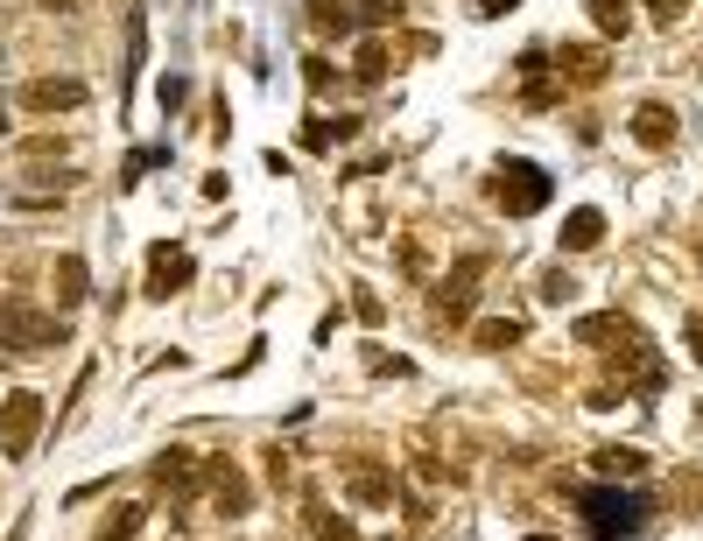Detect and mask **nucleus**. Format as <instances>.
<instances>
[{"instance_id":"a211bd4d","label":"nucleus","mask_w":703,"mask_h":541,"mask_svg":"<svg viewBox=\"0 0 703 541\" xmlns=\"http://www.w3.org/2000/svg\"><path fill=\"white\" fill-rule=\"evenodd\" d=\"M212 486H219V499H225V513H246V478L233 471V464H212Z\"/></svg>"},{"instance_id":"0eeeda50","label":"nucleus","mask_w":703,"mask_h":541,"mask_svg":"<svg viewBox=\"0 0 703 541\" xmlns=\"http://www.w3.org/2000/svg\"><path fill=\"white\" fill-rule=\"evenodd\" d=\"M22 106L29 113H71V106H85V77H35V85H22Z\"/></svg>"},{"instance_id":"6ab92c4d","label":"nucleus","mask_w":703,"mask_h":541,"mask_svg":"<svg viewBox=\"0 0 703 541\" xmlns=\"http://www.w3.org/2000/svg\"><path fill=\"white\" fill-rule=\"evenodd\" d=\"M592 22H598V35H626L633 14H626V0H592Z\"/></svg>"},{"instance_id":"39448f33","label":"nucleus","mask_w":703,"mask_h":541,"mask_svg":"<svg viewBox=\"0 0 703 541\" xmlns=\"http://www.w3.org/2000/svg\"><path fill=\"white\" fill-rule=\"evenodd\" d=\"M190 275H198V261H190L183 246H148V296H156V303L183 296Z\"/></svg>"},{"instance_id":"2eb2a0df","label":"nucleus","mask_w":703,"mask_h":541,"mask_svg":"<svg viewBox=\"0 0 703 541\" xmlns=\"http://www.w3.org/2000/svg\"><path fill=\"white\" fill-rule=\"evenodd\" d=\"M141 64H148V14L127 8V85L141 77Z\"/></svg>"},{"instance_id":"9b49d317","label":"nucleus","mask_w":703,"mask_h":541,"mask_svg":"<svg viewBox=\"0 0 703 541\" xmlns=\"http://www.w3.org/2000/svg\"><path fill=\"white\" fill-rule=\"evenodd\" d=\"M548 64H556L563 77H577V85H598L605 77V56L592 43H563V56H548Z\"/></svg>"},{"instance_id":"20e7f679","label":"nucleus","mask_w":703,"mask_h":541,"mask_svg":"<svg viewBox=\"0 0 703 541\" xmlns=\"http://www.w3.org/2000/svg\"><path fill=\"white\" fill-rule=\"evenodd\" d=\"M43 394L35 386H22V394H8V409H0V457L8 464H22L35 450V436H43Z\"/></svg>"},{"instance_id":"cd10ccee","label":"nucleus","mask_w":703,"mask_h":541,"mask_svg":"<svg viewBox=\"0 0 703 541\" xmlns=\"http://www.w3.org/2000/svg\"><path fill=\"white\" fill-rule=\"evenodd\" d=\"M352 309H359V323H380V296H373V288H359Z\"/></svg>"},{"instance_id":"f8f14e48","label":"nucleus","mask_w":703,"mask_h":541,"mask_svg":"<svg viewBox=\"0 0 703 541\" xmlns=\"http://www.w3.org/2000/svg\"><path fill=\"white\" fill-rule=\"evenodd\" d=\"M310 22L324 29V35H352V29H366V22H359V0H310Z\"/></svg>"},{"instance_id":"2f4dec72","label":"nucleus","mask_w":703,"mask_h":541,"mask_svg":"<svg viewBox=\"0 0 703 541\" xmlns=\"http://www.w3.org/2000/svg\"><path fill=\"white\" fill-rule=\"evenodd\" d=\"M528 541H548V534H528Z\"/></svg>"},{"instance_id":"bb28decb","label":"nucleus","mask_w":703,"mask_h":541,"mask_svg":"<svg viewBox=\"0 0 703 541\" xmlns=\"http://www.w3.org/2000/svg\"><path fill=\"white\" fill-rule=\"evenodd\" d=\"M302 77H310L317 92H331V77H338V71H331V56H310V64H302Z\"/></svg>"},{"instance_id":"5701e85b","label":"nucleus","mask_w":703,"mask_h":541,"mask_svg":"<svg viewBox=\"0 0 703 541\" xmlns=\"http://www.w3.org/2000/svg\"><path fill=\"white\" fill-rule=\"evenodd\" d=\"M556 99H563V85H542V77H528V92H521L528 113H542V106H556Z\"/></svg>"},{"instance_id":"aec40b11","label":"nucleus","mask_w":703,"mask_h":541,"mask_svg":"<svg viewBox=\"0 0 703 541\" xmlns=\"http://www.w3.org/2000/svg\"><path fill=\"white\" fill-rule=\"evenodd\" d=\"M598 471L605 478H640V471H648V457H640V450H598Z\"/></svg>"},{"instance_id":"ddd939ff","label":"nucleus","mask_w":703,"mask_h":541,"mask_svg":"<svg viewBox=\"0 0 703 541\" xmlns=\"http://www.w3.org/2000/svg\"><path fill=\"white\" fill-rule=\"evenodd\" d=\"M92 296V282H85V261L78 254H64V261H56V303H64V309H78Z\"/></svg>"},{"instance_id":"6e6552de","label":"nucleus","mask_w":703,"mask_h":541,"mask_svg":"<svg viewBox=\"0 0 703 541\" xmlns=\"http://www.w3.org/2000/svg\"><path fill=\"white\" fill-rule=\"evenodd\" d=\"M148 471H156L169 492H183V499L198 492V478H204V471H198V457H190V450H162L156 464H148Z\"/></svg>"},{"instance_id":"423d86ee","label":"nucleus","mask_w":703,"mask_h":541,"mask_svg":"<svg viewBox=\"0 0 703 541\" xmlns=\"http://www.w3.org/2000/svg\"><path fill=\"white\" fill-rule=\"evenodd\" d=\"M479 275H486V261H479V254L458 261V275L436 288V317H471V303H479Z\"/></svg>"},{"instance_id":"c756f323","label":"nucleus","mask_w":703,"mask_h":541,"mask_svg":"<svg viewBox=\"0 0 703 541\" xmlns=\"http://www.w3.org/2000/svg\"><path fill=\"white\" fill-rule=\"evenodd\" d=\"M690 359H703V317L690 323Z\"/></svg>"},{"instance_id":"393cba45","label":"nucleus","mask_w":703,"mask_h":541,"mask_svg":"<svg viewBox=\"0 0 703 541\" xmlns=\"http://www.w3.org/2000/svg\"><path fill=\"white\" fill-rule=\"evenodd\" d=\"M648 14H654V29H675L690 14V0H648Z\"/></svg>"},{"instance_id":"dca6fc26","label":"nucleus","mask_w":703,"mask_h":541,"mask_svg":"<svg viewBox=\"0 0 703 541\" xmlns=\"http://www.w3.org/2000/svg\"><path fill=\"white\" fill-rule=\"evenodd\" d=\"M352 134H359V120H310V127H302V148L324 155V148H338V141H352Z\"/></svg>"},{"instance_id":"4be33fe9","label":"nucleus","mask_w":703,"mask_h":541,"mask_svg":"<svg viewBox=\"0 0 703 541\" xmlns=\"http://www.w3.org/2000/svg\"><path fill=\"white\" fill-rule=\"evenodd\" d=\"M310 534H317V541H359V534L345 528V520H331L324 507H317V513H310Z\"/></svg>"},{"instance_id":"a878e982","label":"nucleus","mask_w":703,"mask_h":541,"mask_svg":"<svg viewBox=\"0 0 703 541\" xmlns=\"http://www.w3.org/2000/svg\"><path fill=\"white\" fill-rule=\"evenodd\" d=\"M156 99H162V113H177V106L190 99V77H162V85H156Z\"/></svg>"},{"instance_id":"f03ea898","label":"nucleus","mask_w":703,"mask_h":541,"mask_svg":"<svg viewBox=\"0 0 703 541\" xmlns=\"http://www.w3.org/2000/svg\"><path fill=\"white\" fill-rule=\"evenodd\" d=\"M0 344H8V352H50V344H64V323H56L50 309L8 296L0 303Z\"/></svg>"},{"instance_id":"c85d7f7f","label":"nucleus","mask_w":703,"mask_h":541,"mask_svg":"<svg viewBox=\"0 0 703 541\" xmlns=\"http://www.w3.org/2000/svg\"><path fill=\"white\" fill-rule=\"evenodd\" d=\"M521 8V0H479V14H486V22H500V14H514Z\"/></svg>"},{"instance_id":"7ed1b4c3","label":"nucleus","mask_w":703,"mask_h":541,"mask_svg":"<svg viewBox=\"0 0 703 541\" xmlns=\"http://www.w3.org/2000/svg\"><path fill=\"white\" fill-rule=\"evenodd\" d=\"M492 198H500L507 219H535V211L556 198V183H548V169H535V162H500V177H492Z\"/></svg>"},{"instance_id":"f257e3e1","label":"nucleus","mask_w":703,"mask_h":541,"mask_svg":"<svg viewBox=\"0 0 703 541\" xmlns=\"http://www.w3.org/2000/svg\"><path fill=\"white\" fill-rule=\"evenodd\" d=\"M584 513V528H592V541H633L640 528H648V492H619V486H577L569 492Z\"/></svg>"},{"instance_id":"b1692460","label":"nucleus","mask_w":703,"mask_h":541,"mask_svg":"<svg viewBox=\"0 0 703 541\" xmlns=\"http://www.w3.org/2000/svg\"><path fill=\"white\" fill-rule=\"evenodd\" d=\"M569 296H577V282H569L563 267H548V275H542V303H569Z\"/></svg>"},{"instance_id":"1a4fd4ad","label":"nucleus","mask_w":703,"mask_h":541,"mask_svg":"<svg viewBox=\"0 0 703 541\" xmlns=\"http://www.w3.org/2000/svg\"><path fill=\"white\" fill-rule=\"evenodd\" d=\"M598 240H605V211L584 204V211H569V219H563V254H592Z\"/></svg>"},{"instance_id":"9d476101","label":"nucleus","mask_w":703,"mask_h":541,"mask_svg":"<svg viewBox=\"0 0 703 541\" xmlns=\"http://www.w3.org/2000/svg\"><path fill=\"white\" fill-rule=\"evenodd\" d=\"M626 127H633L640 148H669V141H675V113H669V106H640Z\"/></svg>"},{"instance_id":"7c9ffc66","label":"nucleus","mask_w":703,"mask_h":541,"mask_svg":"<svg viewBox=\"0 0 703 541\" xmlns=\"http://www.w3.org/2000/svg\"><path fill=\"white\" fill-rule=\"evenodd\" d=\"M43 8H85V0H43Z\"/></svg>"},{"instance_id":"f3484780","label":"nucleus","mask_w":703,"mask_h":541,"mask_svg":"<svg viewBox=\"0 0 703 541\" xmlns=\"http://www.w3.org/2000/svg\"><path fill=\"white\" fill-rule=\"evenodd\" d=\"M148 528V507H120V513H106V528H99V541H135Z\"/></svg>"},{"instance_id":"4468645a","label":"nucleus","mask_w":703,"mask_h":541,"mask_svg":"<svg viewBox=\"0 0 703 541\" xmlns=\"http://www.w3.org/2000/svg\"><path fill=\"white\" fill-rule=\"evenodd\" d=\"M521 338H528L521 317H486L479 323V352H507V344H521Z\"/></svg>"},{"instance_id":"412c9836","label":"nucleus","mask_w":703,"mask_h":541,"mask_svg":"<svg viewBox=\"0 0 703 541\" xmlns=\"http://www.w3.org/2000/svg\"><path fill=\"white\" fill-rule=\"evenodd\" d=\"M352 77H359V85H380V77H387V50H380V43H359Z\"/></svg>"}]
</instances>
